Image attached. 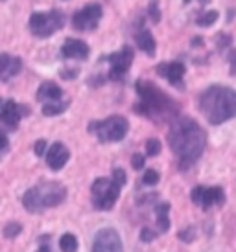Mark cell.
<instances>
[{
	"instance_id": "obj_1",
	"label": "cell",
	"mask_w": 236,
	"mask_h": 252,
	"mask_svg": "<svg viewBox=\"0 0 236 252\" xmlns=\"http://www.w3.org/2000/svg\"><path fill=\"white\" fill-rule=\"evenodd\" d=\"M168 142L174 153L177 155L179 168L187 169L203 155L207 146V134L196 120L183 116L172 122Z\"/></svg>"
},
{
	"instance_id": "obj_2",
	"label": "cell",
	"mask_w": 236,
	"mask_h": 252,
	"mask_svg": "<svg viewBox=\"0 0 236 252\" xmlns=\"http://www.w3.org/2000/svg\"><path fill=\"white\" fill-rule=\"evenodd\" d=\"M199 109L212 126H220L227 120L236 118V91L214 85L201 94Z\"/></svg>"
},
{
	"instance_id": "obj_3",
	"label": "cell",
	"mask_w": 236,
	"mask_h": 252,
	"mask_svg": "<svg viewBox=\"0 0 236 252\" xmlns=\"http://www.w3.org/2000/svg\"><path fill=\"white\" fill-rule=\"evenodd\" d=\"M137 92L142 98V105L140 107H144L146 114H152V112L166 114V112L172 111V99L164 96L155 85L148 83V81H139L137 83Z\"/></svg>"
},
{
	"instance_id": "obj_4",
	"label": "cell",
	"mask_w": 236,
	"mask_h": 252,
	"mask_svg": "<svg viewBox=\"0 0 236 252\" xmlns=\"http://www.w3.org/2000/svg\"><path fill=\"white\" fill-rule=\"evenodd\" d=\"M129 124L124 116H111L104 122H92L89 126L90 133L98 134L100 142H120L127 134Z\"/></svg>"
},
{
	"instance_id": "obj_5",
	"label": "cell",
	"mask_w": 236,
	"mask_h": 252,
	"mask_svg": "<svg viewBox=\"0 0 236 252\" xmlns=\"http://www.w3.org/2000/svg\"><path fill=\"white\" fill-rule=\"evenodd\" d=\"M63 13L61 11H50V13H34L30 17V30L37 37H50L56 30L63 28Z\"/></svg>"
},
{
	"instance_id": "obj_6",
	"label": "cell",
	"mask_w": 236,
	"mask_h": 252,
	"mask_svg": "<svg viewBox=\"0 0 236 252\" xmlns=\"http://www.w3.org/2000/svg\"><path fill=\"white\" fill-rule=\"evenodd\" d=\"M92 252H124L118 232L115 228H104L98 232L92 243Z\"/></svg>"
},
{
	"instance_id": "obj_7",
	"label": "cell",
	"mask_w": 236,
	"mask_h": 252,
	"mask_svg": "<svg viewBox=\"0 0 236 252\" xmlns=\"http://www.w3.org/2000/svg\"><path fill=\"white\" fill-rule=\"evenodd\" d=\"M37 191H39V197H41V204L42 208H52V206H57L59 203L65 201L67 197V189L65 186H61L59 182H42L41 186H37Z\"/></svg>"
},
{
	"instance_id": "obj_8",
	"label": "cell",
	"mask_w": 236,
	"mask_h": 252,
	"mask_svg": "<svg viewBox=\"0 0 236 252\" xmlns=\"http://www.w3.org/2000/svg\"><path fill=\"white\" fill-rule=\"evenodd\" d=\"M192 201L196 204H199L203 208H210L212 204H220L225 201V195H223V189L220 186H216V188H205V186H196L192 189Z\"/></svg>"
},
{
	"instance_id": "obj_9",
	"label": "cell",
	"mask_w": 236,
	"mask_h": 252,
	"mask_svg": "<svg viewBox=\"0 0 236 252\" xmlns=\"http://www.w3.org/2000/svg\"><path fill=\"white\" fill-rule=\"evenodd\" d=\"M109 61H111V72H109L111 79H120L125 72L129 70V66H131L133 50L129 48V46H124V48H122V52L113 54V56L109 57Z\"/></svg>"
},
{
	"instance_id": "obj_10",
	"label": "cell",
	"mask_w": 236,
	"mask_h": 252,
	"mask_svg": "<svg viewBox=\"0 0 236 252\" xmlns=\"http://www.w3.org/2000/svg\"><path fill=\"white\" fill-rule=\"evenodd\" d=\"M69 158H70L69 149L63 146L61 142H56L48 149V153H46V162H48L50 169H54V171H59L69 162Z\"/></svg>"
},
{
	"instance_id": "obj_11",
	"label": "cell",
	"mask_w": 236,
	"mask_h": 252,
	"mask_svg": "<svg viewBox=\"0 0 236 252\" xmlns=\"http://www.w3.org/2000/svg\"><path fill=\"white\" fill-rule=\"evenodd\" d=\"M61 52L63 56L69 57V59H87L90 54L87 42L81 41V39H67Z\"/></svg>"
},
{
	"instance_id": "obj_12",
	"label": "cell",
	"mask_w": 236,
	"mask_h": 252,
	"mask_svg": "<svg viewBox=\"0 0 236 252\" xmlns=\"http://www.w3.org/2000/svg\"><path fill=\"white\" fill-rule=\"evenodd\" d=\"M21 118H22L21 105H17L13 99L6 101L4 107L0 109V122L6 124L7 127H11V129H15V127L19 126V120Z\"/></svg>"
},
{
	"instance_id": "obj_13",
	"label": "cell",
	"mask_w": 236,
	"mask_h": 252,
	"mask_svg": "<svg viewBox=\"0 0 236 252\" xmlns=\"http://www.w3.org/2000/svg\"><path fill=\"white\" fill-rule=\"evenodd\" d=\"M120 188H122V186H118L117 182H113V186L107 195L100 197V199H94V206H96L98 210H111L115 201H117L118 195H120Z\"/></svg>"
},
{
	"instance_id": "obj_14",
	"label": "cell",
	"mask_w": 236,
	"mask_h": 252,
	"mask_svg": "<svg viewBox=\"0 0 236 252\" xmlns=\"http://www.w3.org/2000/svg\"><path fill=\"white\" fill-rule=\"evenodd\" d=\"M61 96L63 91L54 81H44L39 87V92H37V99L39 101H42V99H61Z\"/></svg>"
},
{
	"instance_id": "obj_15",
	"label": "cell",
	"mask_w": 236,
	"mask_h": 252,
	"mask_svg": "<svg viewBox=\"0 0 236 252\" xmlns=\"http://www.w3.org/2000/svg\"><path fill=\"white\" fill-rule=\"evenodd\" d=\"M22 204H24V208L28 212H39L42 208L41 204V197H39V191L37 188H30L24 197H22Z\"/></svg>"
},
{
	"instance_id": "obj_16",
	"label": "cell",
	"mask_w": 236,
	"mask_h": 252,
	"mask_svg": "<svg viewBox=\"0 0 236 252\" xmlns=\"http://www.w3.org/2000/svg\"><path fill=\"white\" fill-rule=\"evenodd\" d=\"M137 44H139V48L142 52H146L148 56H155V39H153V35L148 30L140 32L137 35Z\"/></svg>"
},
{
	"instance_id": "obj_17",
	"label": "cell",
	"mask_w": 236,
	"mask_h": 252,
	"mask_svg": "<svg viewBox=\"0 0 236 252\" xmlns=\"http://www.w3.org/2000/svg\"><path fill=\"white\" fill-rule=\"evenodd\" d=\"M113 186V179H105V177H100L96 181L92 182V195L94 199H100V197H104L109 193V189Z\"/></svg>"
},
{
	"instance_id": "obj_18",
	"label": "cell",
	"mask_w": 236,
	"mask_h": 252,
	"mask_svg": "<svg viewBox=\"0 0 236 252\" xmlns=\"http://www.w3.org/2000/svg\"><path fill=\"white\" fill-rule=\"evenodd\" d=\"M183 76H185V64L183 63H168L166 77H168V81H170V83L177 85Z\"/></svg>"
},
{
	"instance_id": "obj_19",
	"label": "cell",
	"mask_w": 236,
	"mask_h": 252,
	"mask_svg": "<svg viewBox=\"0 0 236 252\" xmlns=\"http://www.w3.org/2000/svg\"><path fill=\"white\" fill-rule=\"evenodd\" d=\"M168 210H170V204L162 203L157 206V223H159V230L166 232L170 228V219H168Z\"/></svg>"
},
{
	"instance_id": "obj_20",
	"label": "cell",
	"mask_w": 236,
	"mask_h": 252,
	"mask_svg": "<svg viewBox=\"0 0 236 252\" xmlns=\"http://www.w3.org/2000/svg\"><path fill=\"white\" fill-rule=\"evenodd\" d=\"M72 26L76 30H79V32H85V30H94L98 24H92V22L83 15V11H78V13H74V17H72Z\"/></svg>"
},
{
	"instance_id": "obj_21",
	"label": "cell",
	"mask_w": 236,
	"mask_h": 252,
	"mask_svg": "<svg viewBox=\"0 0 236 252\" xmlns=\"http://www.w3.org/2000/svg\"><path fill=\"white\" fill-rule=\"evenodd\" d=\"M59 247H61L63 252H76L78 251V238L74 234H63L61 239H59Z\"/></svg>"
},
{
	"instance_id": "obj_22",
	"label": "cell",
	"mask_w": 236,
	"mask_h": 252,
	"mask_svg": "<svg viewBox=\"0 0 236 252\" xmlns=\"http://www.w3.org/2000/svg\"><path fill=\"white\" fill-rule=\"evenodd\" d=\"M81 11H83V15L92 22V24H98L100 17H102V6H100V4H87Z\"/></svg>"
},
{
	"instance_id": "obj_23",
	"label": "cell",
	"mask_w": 236,
	"mask_h": 252,
	"mask_svg": "<svg viewBox=\"0 0 236 252\" xmlns=\"http://www.w3.org/2000/svg\"><path fill=\"white\" fill-rule=\"evenodd\" d=\"M67 107H69L67 101L65 103H44L42 105V114L44 116H57V114L67 111Z\"/></svg>"
},
{
	"instance_id": "obj_24",
	"label": "cell",
	"mask_w": 236,
	"mask_h": 252,
	"mask_svg": "<svg viewBox=\"0 0 236 252\" xmlns=\"http://www.w3.org/2000/svg\"><path fill=\"white\" fill-rule=\"evenodd\" d=\"M218 17H220V13H218L216 9H212V11H207L205 15H201V17L196 21V24L201 26V28H208V26H212V24L218 21Z\"/></svg>"
},
{
	"instance_id": "obj_25",
	"label": "cell",
	"mask_w": 236,
	"mask_h": 252,
	"mask_svg": "<svg viewBox=\"0 0 236 252\" xmlns=\"http://www.w3.org/2000/svg\"><path fill=\"white\" fill-rule=\"evenodd\" d=\"M22 232V224L21 223H7L6 226H4V238H7V239H13V238H17L19 234Z\"/></svg>"
},
{
	"instance_id": "obj_26",
	"label": "cell",
	"mask_w": 236,
	"mask_h": 252,
	"mask_svg": "<svg viewBox=\"0 0 236 252\" xmlns=\"http://www.w3.org/2000/svg\"><path fill=\"white\" fill-rule=\"evenodd\" d=\"M160 153V142L157 138H150L146 142V155L148 157H157Z\"/></svg>"
},
{
	"instance_id": "obj_27",
	"label": "cell",
	"mask_w": 236,
	"mask_h": 252,
	"mask_svg": "<svg viewBox=\"0 0 236 252\" xmlns=\"http://www.w3.org/2000/svg\"><path fill=\"white\" fill-rule=\"evenodd\" d=\"M21 68H22V59L21 57H15V59H11V63H9V66H7V79L9 77H13V76H17L19 72H21Z\"/></svg>"
},
{
	"instance_id": "obj_28",
	"label": "cell",
	"mask_w": 236,
	"mask_h": 252,
	"mask_svg": "<svg viewBox=\"0 0 236 252\" xmlns=\"http://www.w3.org/2000/svg\"><path fill=\"white\" fill-rule=\"evenodd\" d=\"M142 182H144L146 186H155V184L159 182V173H157L155 169H148L146 173L142 175Z\"/></svg>"
},
{
	"instance_id": "obj_29",
	"label": "cell",
	"mask_w": 236,
	"mask_h": 252,
	"mask_svg": "<svg viewBox=\"0 0 236 252\" xmlns=\"http://www.w3.org/2000/svg\"><path fill=\"white\" fill-rule=\"evenodd\" d=\"M113 182H117L118 186H124L125 184V171L124 169L117 168L113 171Z\"/></svg>"
},
{
	"instance_id": "obj_30",
	"label": "cell",
	"mask_w": 236,
	"mask_h": 252,
	"mask_svg": "<svg viewBox=\"0 0 236 252\" xmlns=\"http://www.w3.org/2000/svg\"><path fill=\"white\" fill-rule=\"evenodd\" d=\"M148 13L152 17L153 22H159L160 21V11H159V6H157V2H152L150 7H148Z\"/></svg>"
},
{
	"instance_id": "obj_31",
	"label": "cell",
	"mask_w": 236,
	"mask_h": 252,
	"mask_svg": "<svg viewBox=\"0 0 236 252\" xmlns=\"http://www.w3.org/2000/svg\"><path fill=\"white\" fill-rule=\"evenodd\" d=\"M46 147H48L46 140H37L35 142V147H34L35 155H37V157H44V153H48V151H46Z\"/></svg>"
},
{
	"instance_id": "obj_32",
	"label": "cell",
	"mask_w": 236,
	"mask_h": 252,
	"mask_svg": "<svg viewBox=\"0 0 236 252\" xmlns=\"http://www.w3.org/2000/svg\"><path fill=\"white\" fill-rule=\"evenodd\" d=\"M155 238H157V234L153 230H150V228H142V232H140V241H144V243H150Z\"/></svg>"
},
{
	"instance_id": "obj_33",
	"label": "cell",
	"mask_w": 236,
	"mask_h": 252,
	"mask_svg": "<svg viewBox=\"0 0 236 252\" xmlns=\"http://www.w3.org/2000/svg\"><path fill=\"white\" fill-rule=\"evenodd\" d=\"M131 166H133V169H142L144 168V157L142 155H133L131 157Z\"/></svg>"
},
{
	"instance_id": "obj_34",
	"label": "cell",
	"mask_w": 236,
	"mask_h": 252,
	"mask_svg": "<svg viewBox=\"0 0 236 252\" xmlns=\"http://www.w3.org/2000/svg\"><path fill=\"white\" fill-rule=\"evenodd\" d=\"M9 63H11V57L7 56V54H0V74L4 70H7Z\"/></svg>"
},
{
	"instance_id": "obj_35",
	"label": "cell",
	"mask_w": 236,
	"mask_h": 252,
	"mask_svg": "<svg viewBox=\"0 0 236 252\" xmlns=\"http://www.w3.org/2000/svg\"><path fill=\"white\" fill-rule=\"evenodd\" d=\"M179 239H183V241H192V239H194V228L181 230L179 232Z\"/></svg>"
},
{
	"instance_id": "obj_36",
	"label": "cell",
	"mask_w": 236,
	"mask_h": 252,
	"mask_svg": "<svg viewBox=\"0 0 236 252\" xmlns=\"http://www.w3.org/2000/svg\"><path fill=\"white\" fill-rule=\"evenodd\" d=\"M61 76L65 77V79H74V77L78 76V70H63Z\"/></svg>"
},
{
	"instance_id": "obj_37",
	"label": "cell",
	"mask_w": 236,
	"mask_h": 252,
	"mask_svg": "<svg viewBox=\"0 0 236 252\" xmlns=\"http://www.w3.org/2000/svg\"><path fill=\"white\" fill-rule=\"evenodd\" d=\"M166 72H168V63H162L157 66V74L162 77H166Z\"/></svg>"
},
{
	"instance_id": "obj_38",
	"label": "cell",
	"mask_w": 236,
	"mask_h": 252,
	"mask_svg": "<svg viewBox=\"0 0 236 252\" xmlns=\"http://www.w3.org/2000/svg\"><path fill=\"white\" fill-rule=\"evenodd\" d=\"M7 147V136L4 133H0V151H4Z\"/></svg>"
},
{
	"instance_id": "obj_39",
	"label": "cell",
	"mask_w": 236,
	"mask_h": 252,
	"mask_svg": "<svg viewBox=\"0 0 236 252\" xmlns=\"http://www.w3.org/2000/svg\"><path fill=\"white\" fill-rule=\"evenodd\" d=\"M192 44H203V41H201V39H194V41H192Z\"/></svg>"
},
{
	"instance_id": "obj_40",
	"label": "cell",
	"mask_w": 236,
	"mask_h": 252,
	"mask_svg": "<svg viewBox=\"0 0 236 252\" xmlns=\"http://www.w3.org/2000/svg\"><path fill=\"white\" fill-rule=\"evenodd\" d=\"M39 252H50V251H48V247H41V249H39Z\"/></svg>"
},
{
	"instance_id": "obj_41",
	"label": "cell",
	"mask_w": 236,
	"mask_h": 252,
	"mask_svg": "<svg viewBox=\"0 0 236 252\" xmlns=\"http://www.w3.org/2000/svg\"><path fill=\"white\" fill-rule=\"evenodd\" d=\"M197 2H199V4H201V6H203V4H208L210 0H197Z\"/></svg>"
},
{
	"instance_id": "obj_42",
	"label": "cell",
	"mask_w": 236,
	"mask_h": 252,
	"mask_svg": "<svg viewBox=\"0 0 236 252\" xmlns=\"http://www.w3.org/2000/svg\"><path fill=\"white\" fill-rule=\"evenodd\" d=\"M0 105H2V99H0Z\"/></svg>"
}]
</instances>
